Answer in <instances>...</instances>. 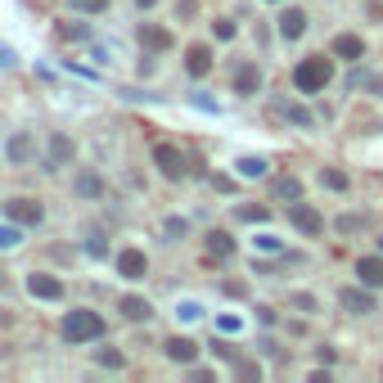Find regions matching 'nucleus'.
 <instances>
[{
  "label": "nucleus",
  "mask_w": 383,
  "mask_h": 383,
  "mask_svg": "<svg viewBox=\"0 0 383 383\" xmlns=\"http://www.w3.org/2000/svg\"><path fill=\"white\" fill-rule=\"evenodd\" d=\"M289 221H293V226H298L302 234H311V239H316L320 230H325V217H320L311 203H302V199H293V203H289Z\"/></svg>",
  "instance_id": "obj_6"
},
{
  "label": "nucleus",
  "mask_w": 383,
  "mask_h": 383,
  "mask_svg": "<svg viewBox=\"0 0 383 383\" xmlns=\"http://www.w3.org/2000/svg\"><path fill=\"white\" fill-rule=\"evenodd\" d=\"M365 226H370V217H361V212L338 217V234H352V230H365Z\"/></svg>",
  "instance_id": "obj_28"
},
{
  "label": "nucleus",
  "mask_w": 383,
  "mask_h": 383,
  "mask_svg": "<svg viewBox=\"0 0 383 383\" xmlns=\"http://www.w3.org/2000/svg\"><path fill=\"white\" fill-rule=\"evenodd\" d=\"M270 194L284 203H293V199H302V181H293V176H275L270 181Z\"/></svg>",
  "instance_id": "obj_21"
},
{
  "label": "nucleus",
  "mask_w": 383,
  "mask_h": 383,
  "mask_svg": "<svg viewBox=\"0 0 383 383\" xmlns=\"http://www.w3.org/2000/svg\"><path fill=\"white\" fill-rule=\"evenodd\" d=\"M356 275H361L365 289H383V257L379 253L375 257H361V262H356Z\"/></svg>",
  "instance_id": "obj_15"
},
{
  "label": "nucleus",
  "mask_w": 383,
  "mask_h": 383,
  "mask_svg": "<svg viewBox=\"0 0 383 383\" xmlns=\"http://www.w3.org/2000/svg\"><path fill=\"white\" fill-rule=\"evenodd\" d=\"M338 302L348 307L352 316H370V311H375V293H370V289H343Z\"/></svg>",
  "instance_id": "obj_11"
},
{
  "label": "nucleus",
  "mask_w": 383,
  "mask_h": 383,
  "mask_svg": "<svg viewBox=\"0 0 383 383\" xmlns=\"http://www.w3.org/2000/svg\"><path fill=\"white\" fill-rule=\"evenodd\" d=\"M293 307H298V311H307V316H311V311H316V298H311V293H293Z\"/></svg>",
  "instance_id": "obj_36"
},
{
  "label": "nucleus",
  "mask_w": 383,
  "mask_h": 383,
  "mask_svg": "<svg viewBox=\"0 0 383 383\" xmlns=\"http://www.w3.org/2000/svg\"><path fill=\"white\" fill-rule=\"evenodd\" d=\"M5 217L14 221V226H41V221H45V207L36 203V199H9V203H5Z\"/></svg>",
  "instance_id": "obj_5"
},
{
  "label": "nucleus",
  "mask_w": 383,
  "mask_h": 383,
  "mask_svg": "<svg viewBox=\"0 0 383 383\" xmlns=\"http://www.w3.org/2000/svg\"><path fill=\"white\" fill-rule=\"evenodd\" d=\"M176 316H181V320H199V316H203V307H199V302H181V307H176Z\"/></svg>",
  "instance_id": "obj_34"
},
{
  "label": "nucleus",
  "mask_w": 383,
  "mask_h": 383,
  "mask_svg": "<svg viewBox=\"0 0 383 383\" xmlns=\"http://www.w3.org/2000/svg\"><path fill=\"white\" fill-rule=\"evenodd\" d=\"M190 104H194V108H203V113H221V104L212 100V95H190Z\"/></svg>",
  "instance_id": "obj_32"
},
{
  "label": "nucleus",
  "mask_w": 383,
  "mask_h": 383,
  "mask_svg": "<svg viewBox=\"0 0 383 383\" xmlns=\"http://www.w3.org/2000/svg\"><path fill=\"white\" fill-rule=\"evenodd\" d=\"M194 9H199V0H176V18H194Z\"/></svg>",
  "instance_id": "obj_39"
},
{
  "label": "nucleus",
  "mask_w": 383,
  "mask_h": 383,
  "mask_svg": "<svg viewBox=\"0 0 383 383\" xmlns=\"http://www.w3.org/2000/svg\"><path fill=\"white\" fill-rule=\"evenodd\" d=\"M140 45H144V55H167L176 41H171V32L158 28V23H140Z\"/></svg>",
  "instance_id": "obj_7"
},
{
  "label": "nucleus",
  "mask_w": 383,
  "mask_h": 383,
  "mask_svg": "<svg viewBox=\"0 0 383 383\" xmlns=\"http://www.w3.org/2000/svg\"><path fill=\"white\" fill-rule=\"evenodd\" d=\"M118 270L127 280H144V270H149V257H144L140 248H122L118 253Z\"/></svg>",
  "instance_id": "obj_9"
},
{
  "label": "nucleus",
  "mask_w": 383,
  "mask_h": 383,
  "mask_svg": "<svg viewBox=\"0 0 383 383\" xmlns=\"http://www.w3.org/2000/svg\"><path fill=\"white\" fill-rule=\"evenodd\" d=\"M135 5H140V9H154V5H158V0H135Z\"/></svg>",
  "instance_id": "obj_43"
},
{
  "label": "nucleus",
  "mask_w": 383,
  "mask_h": 383,
  "mask_svg": "<svg viewBox=\"0 0 383 383\" xmlns=\"http://www.w3.org/2000/svg\"><path fill=\"white\" fill-rule=\"evenodd\" d=\"M284 118L289 122H298V127H311V113H307V108H298V104H275Z\"/></svg>",
  "instance_id": "obj_27"
},
{
  "label": "nucleus",
  "mask_w": 383,
  "mask_h": 383,
  "mask_svg": "<svg viewBox=\"0 0 383 383\" xmlns=\"http://www.w3.org/2000/svg\"><path fill=\"white\" fill-rule=\"evenodd\" d=\"M72 190H77L81 199H100V194H104V181L95 176V171H81V176H77V185H72Z\"/></svg>",
  "instance_id": "obj_22"
},
{
  "label": "nucleus",
  "mask_w": 383,
  "mask_h": 383,
  "mask_svg": "<svg viewBox=\"0 0 383 383\" xmlns=\"http://www.w3.org/2000/svg\"><path fill=\"white\" fill-rule=\"evenodd\" d=\"M28 293H32V298H41V302H59V298H64V280L50 275V270H32V275H28Z\"/></svg>",
  "instance_id": "obj_3"
},
{
  "label": "nucleus",
  "mask_w": 383,
  "mask_h": 383,
  "mask_svg": "<svg viewBox=\"0 0 383 383\" xmlns=\"http://www.w3.org/2000/svg\"><path fill=\"white\" fill-rule=\"evenodd\" d=\"M86 253H91V257H104V253H108V244L100 239V234H91V239H86Z\"/></svg>",
  "instance_id": "obj_37"
},
{
  "label": "nucleus",
  "mask_w": 383,
  "mask_h": 383,
  "mask_svg": "<svg viewBox=\"0 0 383 383\" xmlns=\"http://www.w3.org/2000/svg\"><path fill=\"white\" fill-rule=\"evenodd\" d=\"M59 333H64V343H91V338H100V333H104V320L81 307V311H68L64 316Z\"/></svg>",
  "instance_id": "obj_2"
},
{
  "label": "nucleus",
  "mask_w": 383,
  "mask_h": 383,
  "mask_svg": "<svg viewBox=\"0 0 383 383\" xmlns=\"http://www.w3.org/2000/svg\"><path fill=\"white\" fill-rule=\"evenodd\" d=\"M365 86H370V95H379V100H383V77H365Z\"/></svg>",
  "instance_id": "obj_42"
},
{
  "label": "nucleus",
  "mask_w": 383,
  "mask_h": 383,
  "mask_svg": "<svg viewBox=\"0 0 383 383\" xmlns=\"http://www.w3.org/2000/svg\"><path fill=\"white\" fill-rule=\"evenodd\" d=\"M234 91H239V95H257V91H262V68H257V64H239V68H234Z\"/></svg>",
  "instance_id": "obj_13"
},
{
  "label": "nucleus",
  "mask_w": 383,
  "mask_h": 383,
  "mask_svg": "<svg viewBox=\"0 0 383 383\" xmlns=\"http://www.w3.org/2000/svg\"><path fill=\"white\" fill-rule=\"evenodd\" d=\"M185 230H190V226H185L181 217H167V221H163V234H167V239H185Z\"/></svg>",
  "instance_id": "obj_30"
},
{
  "label": "nucleus",
  "mask_w": 383,
  "mask_h": 383,
  "mask_svg": "<svg viewBox=\"0 0 383 383\" xmlns=\"http://www.w3.org/2000/svg\"><path fill=\"white\" fill-rule=\"evenodd\" d=\"M95 361H100L104 370H122V365H127V356H122L118 348H100V352H95Z\"/></svg>",
  "instance_id": "obj_25"
},
{
  "label": "nucleus",
  "mask_w": 383,
  "mask_h": 383,
  "mask_svg": "<svg viewBox=\"0 0 383 383\" xmlns=\"http://www.w3.org/2000/svg\"><path fill=\"white\" fill-rule=\"evenodd\" d=\"M55 41H64V45L95 41V28H91V23H55Z\"/></svg>",
  "instance_id": "obj_10"
},
{
  "label": "nucleus",
  "mask_w": 383,
  "mask_h": 383,
  "mask_svg": "<svg viewBox=\"0 0 383 383\" xmlns=\"http://www.w3.org/2000/svg\"><path fill=\"white\" fill-rule=\"evenodd\" d=\"M154 163L167 181H185V154L176 144H154Z\"/></svg>",
  "instance_id": "obj_4"
},
{
  "label": "nucleus",
  "mask_w": 383,
  "mask_h": 383,
  "mask_svg": "<svg viewBox=\"0 0 383 383\" xmlns=\"http://www.w3.org/2000/svg\"><path fill=\"white\" fill-rule=\"evenodd\" d=\"M207 253H212V262H226V257H234V239L226 230H207Z\"/></svg>",
  "instance_id": "obj_19"
},
{
  "label": "nucleus",
  "mask_w": 383,
  "mask_h": 383,
  "mask_svg": "<svg viewBox=\"0 0 383 383\" xmlns=\"http://www.w3.org/2000/svg\"><path fill=\"white\" fill-rule=\"evenodd\" d=\"M72 9H81V14H104L108 9V0H68Z\"/></svg>",
  "instance_id": "obj_29"
},
{
  "label": "nucleus",
  "mask_w": 383,
  "mask_h": 383,
  "mask_svg": "<svg viewBox=\"0 0 383 383\" xmlns=\"http://www.w3.org/2000/svg\"><path fill=\"white\" fill-rule=\"evenodd\" d=\"M212 190L217 194H234V181L230 176H212Z\"/></svg>",
  "instance_id": "obj_40"
},
{
  "label": "nucleus",
  "mask_w": 383,
  "mask_h": 383,
  "mask_svg": "<svg viewBox=\"0 0 383 383\" xmlns=\"http://www.w3.org/2000/svg\"><path fill=\"white\" fill-rule=\"evenodd\" d=\"M212 32H217V41H230V36H234V23H230V18H217Z\"/></svg>",
  "instance_id": "obj_35"
},
{
  "label": "nucleus",
  "mask_w": 383,
  "mask_h": 383,
  "mask_svg": "<svg viewBox=\"0 0 383 383\" xmlns=\"http://www.w3.org/2000/svg\"><path fill=\"white\" fill-rule=\"evenodd\" d=\"M9 64H18V55H14V50H9V45H5V41H0V68H9Z\"/></svg>",
  "instance_id": "obj_41"
},
{
  "label": "nucleus",
  "mask_w": 383,
  "mask_h": 383,
  "mask_svg": "<svg viewBox=\"0 0 383 383\" xmlns=\"http://www.w3.org/2000/svg\"><path fill=\"white\" fill-rule=\"evenodd\" d=\"M379 253H383V234H379Z\"/></svg>",
  "instance_id": "obj_44"
},
{
  "label": "nucleus",
  "mask_w": 383,
  "mask_h": 383,
  "mask_svg": "<svg viewBox=\"0 0 383 383\" xmlns=\"http://www.w3.org/2000/svg\"><path fill=\"white\" fill-rule=\"evenodd\" d=\"M302 32H307V14H302V9H284V14H280V36H284V41H298Z\"/></svg>",
  "instance_id": "obj_18"
},
{
  "label": "nucleus",
  "mask_w": 383,
  "mask_h": 383,
  "mask_svg": "<svg viewBox=\"0 0 383 383\" xmlns=\"http://www.w3.org/2000/svg\"><path fill=\"white\" fill-rule=\"evenodd\" d=\"M167 356H171L176 365H194V361H199V343H194V338H181V333H176V338H167Z\"/></svg>",
  "instance_id": "obj_14"
},
{
  "label": "nucleus",
  "mask_w": 383,
  "mask_h": 383,
  "mask_svg": "<svg viewBox=\"0 0 383 383\" xmlns=\"http://www.w3.org/2000/svg\"><path fill=\"white\" fill-rule=\"evenodd\" d=\"M234 167H239V176H248V181L266 176V163H262V158H239V163H234Z\"/></svg>",
  "instance_id": "obj_26"
},
{
  "label": "nucleus",
  "mask_w": 383,
  "mask_h": 383,
  "mask_svg": "<svg viewBox=\"0 0 383 383\" xmlns=\"http://www.w3.org/2000/svg\"><path fill=\"white\" fill-rule=\"evenodd\" d=\"M320 185H325V190H338V194H348V171H338V167H325L320 171Z\"/></svg>",
  "instance_id": "obj_24"
},
{
  "label": "nucleus",
  "mask_w": 383,
  "mask_h": 383,
  "mask_svg": "<svg viewBox=\"0 0 383 383\" xmlns=\"http://www.w3.org/2000/svg\"><path fill=\"white\" fill-rule=\"evenodd\" d=\"M329 81H333V59H325V55H311V59H302V64L293 68V86H298L302 95L325 91Z\"/></svg>",
  "instance_id": "obj_1"
},
{
  "label": "nucleus",
  "mask_w": 383,
  "mask_h": 383,
  "mask_svg": "<svg viewBox=\"0 0 383 383\" xmlns=\"http://www.w3.org/2000/svg\"><path fill=\"white\" fill-rule=\"evenodd\" d=\"M118 311H122V320H131V325H144V320L154 316V307L144 302V298H122Z\"/></svg>",
  "instance_id": "obj_20"
},
{
  "label": "nucleus",
  "mask_w": 383,
  "mask_h": 383,
  "mask_svg": "<svg viewBox=\"0 0 383 383\" xmlns=\"http://www.w3.org/2000/svg\"><path fill=\"white\" fill-rule=\"evenodd\" d=\"M257 248L262 253H284V244L275 239V234H257Z\"/></svg>",
  "instance_id": "obj_33"
},
{
  "label": "nucleus",
  "mask_w": 383,
  "mask_h": 383,
  "mask_svg": "<svg viewBox=\"0 0 383 383\" xmlns=\"http://www.w3.org/2000/svg\"><path fill=\"white\" fill-rule=\"evenodd\" d=\"M23 239V226H0V248H14Z\"/></svg>",
  "instance_id": "obj_31"
},
{
  "label": "nucleus",
  "mask_w": 383,
  "mask_h": 383,
  "mask_svg": "<svg viewBox=\"0 0 383 383\" xmlns=\"http://www.w3.org/2000/svg\"><path fill=\"white\" fill-rule=\"evenodd\" d=\"M5 154H9V163H32L36 158V144H32V135H9V144H5Z\"/></svg>",
  "instance_id": "obj_17"
},
{
  "label": "nucleus",
  "mask_w": 383,
  "mask_h": 383,
  "mask_svg": "<svg viewBox=\"0 0 383 383\" xmlns=\"http://www.w3.org/2000/svg\"><path fill=\"white\" fill-rule=\"evenodd\" d=\"M185 72H190V77H207V72H212V50H207V45H190Z\"/></svg>",
  "instance_id": "obj_16"
},
{
  "label": "nucleus",
  "mask_w": 383,
  "mask_h": 383,
  "mask_svg": "<svg viewBox=\"0 0 383 383\" xmlns=\"http://www.w3.org/2000/svg\"><path fill=\"white\" fill-rule=\"evenodd\" d=\"M72 154H77L72 135L55 131V135H50V144H45V167H64V163H72Z\"/></svg>",
  "instance_id": "obj_8"
},
{
  "label": "nucleus",
  "mask_w": 383,
  "mask_h": 383,
  "mask_svg": "<svg viewBox=\"0 0 383 383\" xmlns=\"http://www.w3.org/2000/svg\"><path fill=\"white\" fill-rule=\"evenodd\" d=\"M333 55L348 59V64H356V59L365 55V41H361L356 32H338V36H333Z\"/></svg>",
  "instance_id": "obj_12"
},
{
  "label": "nucleus",
  "mask_w": 383,
  "mask_h": 383,
  "mask_svg": "<svg viewBox=\"0 0 383 383\" xmlns=\"http://www.w3.org/2000/svg\"><path fill=\"white\" fill-rule=\"evenodd\" d=\"M234 217L248 221V226H262V221H270V207L266 203H244V207H234Z\"/></svg>",
  "instance_id": "obj_23"
},
{
  "label": "nucleus",
  "mask_w": 383,
  "mask_h": 383,
  "mask_svg": "<svg viewBox=\"0 0 383 383\" xmlns=\"http://www.w3.org/2000/svg\"><path fill=\"white\" fill-rule=\"evenodd\" d=\"M217 329H221V333H239L244 325H239V316H221V320H217Z\"/></svg>",
  "instance_id": "obj_38"
}]
</instances>
